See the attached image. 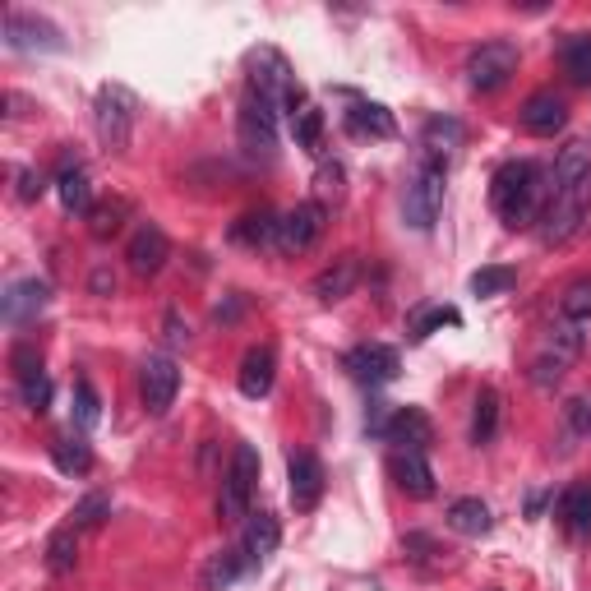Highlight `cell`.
Wrapping results in <instances>:
<instances>
[{
  "instance_id": "cell-1",
  "label": "cell",
  "mask_w": 591,
  "mask_h": 591,
  "mask_svg": "<svg viewBox=\"0 0 591 591\" xmlns=\"http://www.w3.org/2000/svg\"><path fill=\"white\" fill-rule=\"evenodd\" d=\"M490 204L495 213L504 218V227L522 231V227H536L550 204V181L536 162H504L490 181Z\"/></svg>"
},
{
  "instance_id": "cell-2",
  "label": "cell",
  "mask_w": 591,
  "mask_h": 591,
  "mask_svg": "<svg viewBox=\"0 0 591 591\" xmlns=\"http://www.w3.org/2000/svg\"><path fill=\"white\" fill-rule=\"evenodd\" d=\"M444 181H448L444 162L425 153L421 162H416V171H411L407 194H402V218H407L411 231H430V227H435L439 208H444Z\"/></svg>"
},
{
  "instance_id": "cell-3",
  "label": "cell",
  "mask_w": 591,
  "mask_h": 591,
  "mask_svg": "<svg viewBox=\"0 0 591 591\" xmlns=\"http://www.w3.org/2000/svg\"><path fill=\"white\" fill-rule=\"evenodd\" d=\"M134 121H139V97H134L130 88L125 84H102L97 88L93 125H97V139H102L107 153H125V148H130Z\"/></svg>"
},
{
  "instance_id": "cell-4",
  "label": "cell",
  "mask_w": 591,
  "mask_h": 591,
  "mask_svg": "<svg viewBox=\"0 0 591 591\" xmlns=\"http://www.w3.org/2000/svg\"><path fill=\"white\" fill-rule=\"evenodd\" d=\"M236 134H241L245 157H254V162H273V153H278V107H273L264 93L245 88L241 116H236Z\"/></svg>"
},
{
  "instance_id": "cell-5",
  "label": "cell",
  "mask_w": 591,
  "mask_h": 591,
  "mask_svg": "<svg viewBox=\"0 0 591 591\" xmlns=\"http://www.w3.org/2000/svg\"><path fill=\"white\" fill-rule=\"evenodd\" d=\"M587 208H591V181L573 185V190H550V204H545L541 222V245H564L578 236V227L587 222Z\"/></svg>"
},
{
  "instance_id": "cell-6",
  "label": "cell",
  "mask_w": 591,
  "mask_h": 591,
  "mask_svg": "<svg viewBox=\"0 0 591 591\" xmlns=\"http://www.w3.org/2000/svg\"><path fill=\"white\" fill-rule=\"evenodd\" d=\"M254 481H259V448H254V444H236L231 467H227V476H222V495H218L222 522H245V518H250Z\"/></svg>"
},
{
  "instance_id": "cell-7",
  "label": "cell",
  "mask_w": 591,
  "mask_h": 591,
  "mask_svg": "<svg viewBox=\"0 0 591 591\" xmlns=\"http://www.w3.org/2000/svg\"><path fill=\"white\" fill-rule=\"evenodd\" d=\"M518 74V47L495 37V42H481V47L467 56V84L471 93H499Z\"/></svg>"
},
{
  "instance_id": "cell-8",
  "label": "cell",
  "mask_w": 591,
  "mask_h": 591,
  "mask_svg": "<svg viewBox=\"0 0 591 591\" xmlns=\"http://www.w3.org/2000/svg\"><path fill=\"white\" fill-rule=\"evenodd\" d=\"M176 393H181V370H176V361H171V356H144V365H139V398H144V407L153 411V416H162V411L176 402Z\"/></svg>"
},
{
  "instance_id": "cell-9",
  "label": "cell",
  "mask_w": 591,
  "mask_h": 591,
  "mask_svg": "<svg viewBox=\"0 0 591 591\" xmlns=\"http://www.w3.org/2000/svg\"><path fill=\"white\" fill-rule=\"evenodd\" d=\"M5 47L10 51H61V28L37 19L28 10H10L5 14Z\"/></svg>"
},
{
  "instance_id": "cell-10",
  "label": "cell",
  "mask_w": 591,
  "mask_h": 591,
  "mask_svg": "<svg viewBox=\"0 0 591 591\" xmlns=\"http://www.w3.org/2000/svg\"><path fill=\"white\" fill-rule=\"evenodd\" d=\"M287 481H291V504H296V513H310L319 499H324V462L314 458L310 448H296L287 458Z\"/></svg>"
},
{
  "instance_id": "cell-11",
  "label": "cell",
  "mask_w": 591,
  "mask_h": 591,
  "mask_svg": "<svg viewBox=\"0 0 591 591\" xmlns=\"http://www.w3.org/2000/svg\"><path fill=\"white\" fill-rule=\"evenodd\" d=\"M125 259H130L134 278H157V273L167 268V259H171L167 231L157 227V222H144V227L130 236V245H125Z\"/></svg>"
},
{
  "instance_id": "cell-12",
  "label": "cell",
  "mask_w": 591,
  "mask_h": 591,
  "mask_svg": "<svg viewBox=\"0 0 591 591\" xmlns=\"http://www.w3.org/2000/svg\"><path fill=\"white\" fill-rule=\"evenodd\" d=\"M51 305V287L42 278H24V282H10L5 296H0V314H5V324L10 328H24L33 324L37 314Z\"/></svg>"
},
{
  "instance_id": "cell-13",
  "label": "cell",
  "mask_w": 591,
  "mask_h": 591,
  "mask_svg": "<svg viewBox=\"0 0 591 591\" xmlns=\"http://www.w3.org/2000/svg\"><path fill=\"white\" fill-rule=\"evenodd\" d=\"M522 130L536 134V139H555L559 130L568 125V102L555 93V88H541V93H531L522 102Z\"/></svg>"
},
{
  "instance_id": "cell-14",
  "label": "cell",
  "mask_w": 591,
  "mask_h": 591,
  "mask_svg": "<svg viewBox=\"0 0 591 591\" xmlns=\"http://www.w3.org/2000/svg\"><path fill=\"white\" fill-rule=\"evenodd\" d=\"M347 370H351V379L356 384H393L398 379V370H402V361H398V351L393 347H379V342H365V347H356V351H347Z\"/></svg>"
},
{
  "instance_id": "cell-15",
  "label": "cell",
  "mask_w": 591,
  "mask_h": 591,
  "mask_svg": "<svg viewBox=\"0 0 591 591\" xmlns=\"http://www.w3.org/2000/svg\"><path fill=\"white\" fill-rule=\"evenodd\" d=\"M319 236H324V204H296L278 227V250L305 254Z\"/></svg>"
},
{
  "instance_id": "cell-16",
  "label": "cell",
  "mask_w": 591,
  "mask_h": 591,
  "mask_svg": "<svg viewBox=\"0 0 591 591\" xmlns=\"http://www.w3.org/2000/svg\"><path fill=\"white\" fill-rule=\"evenodd\" d=\"M273 374H278V351L268 347H250L241 361V374H236V388H241L250 402L268 398V388H273Z\"/></svg>"
},
{
  "instance_id": "cell-17",
  "label": "cell",
  "mask_w": 591,
  "mask_h": 591,
  "mask_svg": "<svg viewBox=\"0 0 591 591\" xmlns=\"http://www.w3.org/2000/svg\"><path fill=\"white\" fill-rule=\"evenodd\" d=\"M278 545H282V527L273 513H250L245 518V536H241V555L245 564H264V559L278 555Z\"/></svg>"
},
{
  "instance_id": "cell-18",
  "label": "cell",
  "mask_w": 591,
  "mask_h": 591,
  "mask_svg": "<svg viewBox=\"0 0 591 591\" xmlns=\"http://www.w3.org/2000/svg\"><path fill=\"white\" fill-rule=\"evenodd\" d=\"M388 439L398 448H411V453H425L435 444V425H430V416L421 407H398L393 421H388Z\"/></svg>"
},
{
  "instance_id": "cell-19",
  "label": "cell",
  "mask_w": 591,
  "mask_h": 591,
  "mask_svg": "<svg viewBox=\"0 0 591 591\" xmlns=\"http://www.w3.org/2000/svg\"><path fill=\"white\" fill-rule=\"evenodd\" d=\"M393 476H398L402 495H411V499H430V495H435V471H430L425 453L398 448V453H393Z\"/></svg>"
},
{
  "instance_id": "cell-20",
  "label": "cell",
  "mask_w": 591,
  "mask_h": 591,
  "mask_svg": "<svg viewBox=\"0 0 591 591\" xmlns=\"http://www.w3.org/2000/svg\"><path fill=\"white\" fill-rule=\"evenodd\" d=\"M361 282V259L356 254H342L333 268H324L319 278H314V296L324 305H333V301H342V296H351V287Z\"/></svg>"
},
{
  "instance_id": "cell-21",
  "label": "cell",
  "mask_w": 591,
  "mask_h": 591,
  "mask_svg": "<svg viewBox=\"0 0 591 591\" xmlns=\"http://www.w3.org/2000/svg\"><path fill=\"white\" fill-rule=\"evenodd\" d=\"M591 181V144L573 139L564 153L555 157V171H550V190H573V185Z\"/></svg>"
},
{
  "instance_id": "cell-22",
  "label": "cell",
  "mask_w": 591,
  "mask_h": 591,
  "mask_svg": "<svg viewBox=\"0 0 591 591\" xmlns=\"http://www.w3.org/2000/svg\"><path fill=\"white\" fill-rule=\"evenodd\" d=\"M278 227H282L278 213H268V208H254V213H245V218L231 227V241H236V245H250V250H264V245H278Z\"/></svg>"
},
{
  "instance_id": "cell-23",
  "label": "cell",
  "mask_w": 591,
  "mask_h": 591,
  "mask_svg": "<svg viewBox=\"0 0 591 591\" xmlns=\"http://www.w3.org/2000/svg\"><path fill=\"white\" fill-rule=\"evenodd\" d=\"M559 518H564V527L578 536V541H587L591 536V481H573L564 490V499H559Z\"/></svg>"
},
{
  "instance_id": "cell-24",
  "label": "cell",
  "mask_w": 591,
  "mask_h": 591,
  "mask_svg": "<svg viewBox=\"0 0 591 591\" xmlns=\"http://www.w3.org/2000/svg\"><path fill=\"white\" fill-rule=\"evenodd\" d=\"M559 65L578 88L591 84V33H568L559 42Z\"/></svg>"
},
{
  "instance_id": "cell-25",
  "label": "cell",
  "mask_w": 591,
  "mask_h": 591,
  "mask_svg": "<svg viewBox=\"0 0 591 591\" xmlns=\"http://www.w3.org/2000/svg\"><path fill=\"white\" fill-rule=\"evenodd\" d=\"M56 194H61L65 213H79V218L93 213V185H88V171L84 167H65L61 181H56Z\"/></svg>"
},
{
  "instance_id": "cell-26",
  "label": "cell",
  "mask_w": 591,
  "mask_h": 591,
  "mask_svg": "<svg viewBox=\"0 0 591 591\" xmlns=\"http://www.w3.org/2000/svg\"><path fill=\"white\" fill-rule=\"evenodd\" d=\"M74 531L79 527H56L47 536V573H56V578L74 573V564H79V536Z\"/></svg>"
},
{
  "instance_id": "cell-27",
  "label": "cell",
  "mask_w": 591,
  "mask_h": 591,
  "mask_svg": "<svg viewBox=\"0 0 591 591\" xmlns=\"http://www.w3.org/2000/svg\"><path fill=\"white\" fill-rule=\"evenodd\" d=\"M448 527L458 536H485L490 531V508L481 499H453L448 504Z\"/></svg>"
},
{
  "instance_id": "cell-28",
  "label": "cell",
  "mask_w": 591,
  "mask_h": 591,
  "mask_svg": "<svg viewBox=\"0 0 591 591\" xmlns=\"http://www.w3.org/2000/svg\"><path fill=\"white\" fill-rule=\"evenodd\" d=\"M545 347H550V356H559V361H573V356H582V347H587V333H582V324H573V319L559 314L555 324H550V333H545Z\"/></svg>"
},
{
  "instance_id": "cell-29",
  "label": "cell",
  "mask_w": 591,
  "mask_h": 591,
  "mask_svg": "<svg viewBox=\"0 0 591 591\" xmlns=\"http://www.w3.org/2000/svg\"><path fill=\"white\" fill-rule=\"evenodd\" d=\"M347 125L356 134H374V139H388V134L398 130L393 116H388V107H379V102H356V107L347 111Z\"/></svg>"
},
{
  "instance_id": "cell-30",
  "label": "cell",
  "mask_w": 591,
  "mask_h": 591,
  "mask_svg": "<svg viewBox=\"0 0 591 591\" xmlns=\"http://www.w3.org/2000/svg\"><path fill=\"white\" fill-rule=\"evenodd\" d=\"M499 430V393L481 388L476 393V411H471V444H490Z\"/></svg>"
},
{
  "instance_id": "cell-31",
  "label": "cell",
  "mask_w": 591,
  "mask_h": 591,
  "mask_svg": "<svg viewBox=\"0 0 591 591\" xmlns=\"http://www.w3.org/2000/svg\"><path fill=\"white\" fill-rule=\"evenodd\" d=\"M513 287H518V268L508 264H485L471 273V296H504Z\"/></svg>"
},
{
  "instance_id": "cell-32",
  "label": "cell",
  "mask_w": 591,
  "mask_h": 591,
  "mask_svg": "<svg viewBox=\"0 0 591 591\" xmlns=\"http://www.w3.org/2000/svg\"><path fill=\"white\" fill-rule=\"evenodd\" d=\"M51 462H56L65 476H84V471H93V448H88L84 439H56V444H51Z\"/></svg>"
},
{
  "instance_id": "cell-33",
  "label": "cell",
  "mask_w": 591,
  "mask_h": 591,
  "mask_svg": "<svg viewBox=\"0 0 591 591\" xmlns=\"http://www.w3.org/2000/svg\"><path fill=\"white\" fill-rule=\"evenodd\" d=\"M559 314L573 324H591V278H573L559 296Z\"/></svg>"
},
{
  "instance_id": "cell-34",
  "label": "cell",
  "mask_w": 591,
  "mask_h": 591,
  "mask_svg": "<svg viewBox=\"0 0 591 591\" xmlns=\"http://www.w3.org/2000/svg\"><path fill=\"white\" fill-rule=\"evenodd\" d=\"M462 144V125L453 116H435V121H425V153H448V148Z\"/></svg>"
},
{
  "instance_id": "cell-35",
  "label": "cell",
  "mask_w": 591,
  "mask_h": 591,
  "mask_svg": "<svg viewBox=\"0 0 591 591\" xmlns=\"http://www.w3.org/2000/svg\"><path fill=\"white\" fill-rule=\"evenodd\" d=\"M70 527H102V522L111 518V495L107 490H93V495H84L79 504H74V513H70Z\"/></svg>"
},
{
  "instance_id": "cell-36",
  "label": "cell",
  "mask_w": 591,
  "mask_h": 591,
  "mask_svg": "<svg viewBox=\"0 0 591 591\" xmlns=\"http://www.w3.org/2000/svg\"><path fill=\"white\" fill-rule=\"evenodd\" d=\"M291 134H296V144L310 148V153H319V144H324V111L319 107H305L296 121H291Z\"/></svg>"
},
{
  "instance_id": "cell-37",
  "label": "cell",
  "mask_w": 591,
  "mask_h": 591,
  "mask_svg": "<svg viewBox=\"0 0 591 591\" xmlns=\"http://www.w3.org/2000/svg\"><path fill=\"white\" fill-rule=\"evenodd\" d=\"M97 421H102V402H97L93 384L79 379V384H74V425H79V430H93Z\"/></svg>"
},
{
  "instance_id": "cell-38",
  "label": "cell",
  "mask_w": 591,
  "mask_h": 591,
  "mask_svg": "<svg viewBox=\"0 0 591 591\" xmlns=\"http://www.w3.org/2000/svg\"><path fill=\"white\" fill-rule=\"evenodd\" d=\"M236 555H241V550H222V555L213 559V564H208V587H213V591L231 587V582H236V578L245 573V564H241Z\"/></svg>"
},
{
  "instance_id": "cell-39",
  "label": "cell",
  "mask_w": 591,
  "mask_h": 591,
  "mask_svg": "<svg viewBox=\"0 0 591 591\" xmlns=\"http://www.w3.org/2000/svg\"><path fill=\"white\" fill-rule=\"evenodd\" d=\"M121 218H125V204H102L88 213V231H93L97 241H107V236L121 231Z\"/></svg>"
},
{
  "instance_id": "cell-40",
  "label": "cell",
  "mask_w": 591,
  "mask_h": 591,
  "mask_svg": "<svg viewBox=\"0 0 591 591\" xmlns=\"http://www.w3.org/2000/svg\"><path fill=\"white\" fill-rule=\"evenodd\" d=\"M462 314L453 310V305H439V310H425L421 319H416V324H411V338L416 342H425L430 338V333H435V328H444V324H458Z\"/></svg>"
},
{
  "instance_id": "cell-41",
  "label": "cell",
  "mask_w": 591,
  "mask_h": 591,
  "mask_svg": "<svg viewBox=\"0 0 591 591\" xmlns=\"http://www.w3.org/2000/svg\"><path fill=\"white\" fill-rule=\"evenodd\" d=\"M10 365H14V379H19V384H28V379L42 374V356H37L33 342H19V347L10 351Z\"/></svg>"
},
{
  "instance_id": "cell-42",
  "label": "cell",
  "mask_w": 591,
  "mask_h": 591,
  "mask_svg": "<svg viewBox=\"0 0 591 591\" xmlns=\"http://www.w3.org/2000/svg\"><path fill=\"white\" fill-rule=\"evenodd\" d=\"M564 365L568 361H559V356H541V361L531 365V384H536V388H555L559 379H564Z\"/></svg>"
},
{
  "instance_id": "cell-43",
  "label": "cell",
  "mask_w": 591,
  "mask_h": 591,
  "mask_svg": "<svg viewBox=\"0 0 591 591\" xmlns=\"http://www.w3.org/2000/svg\"><path fill=\"white\" fill-rule=\"evenodd\" d=\"M24 388V407L28 411H47V402H51V379L47 374H37V379H28V384H19Z\"/></svg>"
},
{
  "instance_id": "cell-44",
  "label": "cell",
  "mask_w": 591,
  "mask_h": 591,
  "mask_svg": "<svg viewBox=\"0 0 591 591\" xmlns=\"http://www.w3.org/2000/svg\"><path fill=\"white\" fill-rule=\"evenodd\" d=\"M162 333H167V347H171V351L190 347V324H185L176 310H167V319H162Z\"/></svg>"
},
{
  "instance_id": "cell-45",
  "label": "cell",
  "mask_w": 591,
  "mask_h": 591,
  "mask_svg": "<svg viewBox=\"0 0 591 591\" xmlns=\"http://www.w3.org/2000/svg\"><path fill=\"white\" fill-rule=\"evenodd\" d=\"M47 190V181H42V171H33V167H24L19 171V199H24V204H33L37 194Z\"/></svg>"
},
{
  "instance_id": "cell-46",
  "label": "cell",
  "mask_w": 591,
  "mask_h": 591,
  "mask_svg": "<svg viewBox=\"0 0 591 591\" xmlns=\"http://www.w3.org/2000/svg\"><path fill=\"white\" fill-rule=\"evenodd\" d=\"M314 190H319V194H333V199H342V167H338V162L314 176Z\"/></svg>"
},
{
  "instance_id": "cell-47",
  "label": "cell",
  "mask_w": 591,
  "mask_h": 591,
  "mask_svg": "<svg viewBox=\"0 0 591 591\" xmlns=\"http://www.w3.org/2000/svg\"><path fill=\"white\" fill-rule=\"evenodd\" d=\"M241 310H245V296H241V291H231V301L218 305V310H213V319H218V324H231V319H241Z\"/></svg>"
},
{
  "instance_id": "cell-48",
  "label": "cell",
  "mask_w": 591,
  "mask_h": 591,
  "mask_svg": "<svg viewBox=\"0 0 591 591\" xmlns=\"http://www.w3.org/2000/svg\"><path fill=\"white\" fill-rule=\"evenodd\" d=\"M93 291H97V296H111V291H116V278H111L107 268H97V273H93Z\"/></svg>"
}]
</instances>
